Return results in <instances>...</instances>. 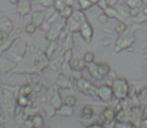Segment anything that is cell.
<instances>
[{"label": "cell", "mask_w": 147, "mask_h": 128, "mask_svg": "<svg viewBox=\"0 0 147 128\" xmlns=\"http://www.w3.org/2000/svg\"><path fill=\"white\" fill-rule=\"evenodd\" d=\"M112 89L117 99H125L129 92V84L125 78H116L113 81Z\"/></svg>", "instance_id": "obj_1"}, {"label": "cell", "mask_w": 147, "mask_h": 128, "mask_svg": "<svg viewBox=\"0 0 147 128\" xmlns=\"http://www.w3.org/2000/svg\"><path fill=\"white\" fill-rule=\"evenodd\" d=\"M86 16L81 10H76L74 11L73 14L69 17V20H67V26L71 32H77V31L80 30L81 25L82 23L86 20Z\"/></svg>", "instance_id": "obj_2"}, {"label": "cell", "mask_w": 147, "mask_h": 128, "mask_svg": "<svg viewBox=\"0 0 147 128\" xmlns=\"http://www.w3.org/2000/svg\"><path fill=\"white\" fill-rule=\"evenodd\" d=\"M133 41H134L133 32L130 30H127V31L125 30L124 32H122V35L118 38V41H117V44H116V52L120 51L121 49L130 46L133 43Z\"/></svg>", "instance_id": "obj_3"}, {"label": "cell", "mask_w": 147, "mask_h": 128, "mask_svg": "<svg viewBox=\"0 0 147 128\" xmlns=\"http://www.w3.org/2000/svg\"><path fill=\"white\" fill-rule=\"evenodd\" d=\"M78 88L82 93L86 94V95H92L96 96V90L97 87L94 83H92L91 81H89L88 79L85 78H80L77 82Z\"/></svg>", "instance_id": "obj_4"}, {"label": "cell", "mask_w": 147, "mask_h": 128, "mask_svg": "<svg viewBox=\"0 0 147 128\" xmlns=\"http://www.w3.org/2000/svg\"><path fill=\"white\" fill-rule=\"evenodd\" d=\"M96 95L98 96L102 101L109 102L113 99L114 93H113V89L110 85H108V84H104V85L100 86V87H97Z\"/></svg>", "instance_id": "obj_5"}, {"label": "cell", "mask_w": 147, "mask_h": 128, "mask_svg": "<svg viewBox=\"0 0 147 128\" xmlns=\"http://www.w3.org/2000/svg\"><path fill=\"white\" fill-rule=\"evenodd\" d=\"M63 25H65V21H61V22L55 23V24L51 27L49 32H47V38L51 41H55V39L59 37L61 29L63 28Z\"/></svg>", "instance_id": "obj_6"}, {"label": "cell", "mask_w": 147, "mask_h": 128, "mask_svg": "<svg viewBox=\"0 0 147 128\" xmlns=\"http://www.w3.org/2000/svg\"><path fill=\"white\" fill-rule=\"evenodd\" d=\"M80 32H81V34H82L83 38H84L87 42H90L93 36V27H92V25H91V23L89 22L87 19L82 23V25H81Z\"/></svg>", "instance_id": "obj_7"}, {"label": "cell", "mask_w": 147, "mask_h": 128, "mask_svg": "<svg viewBox=\"0 0 147 128\" xmlns=\"http://www.w3.org/2000/svg\"><path fill=\"white\" fill-rule=\"evenodd\" d=\"M115 117H116V111H115L114 108L111 107V106L105 108L102 113H101V119H102L103 122H105V123H110V122H112Z\"/></svg>", "instance_id": "obj_8"}, {"label": "cell", "mask_w": 147, "mask_h": 128, "mask_svg": "<svg viewBox=\"0 0 147 128\" xmlns=\"http://www.w3.org/2000/svg\"><path fill=\"white\" fill-rule=\"evenodd\" d=\"M31 10V2L29 0H19L18 5H17V12L21 15V16H24V15L28 14Z\"/></svg>", "instance_id": "obj_9"}, {"label": "cell", "mask_w": 147, "mask_h": 128, "mask_svg": "<svg viewBox=\"0 0 147 128\" xmlns=\"http://www.w3.org/2000/svg\"><path fill=\"white\" fill-rule=\"evenodd\" d=\"M45 18V11H35V12H33L32 17H31L32 22L34 23L36 26L41 25V23L43 22Z\"/></svg>", "instance_id": "obj_10"}, {"label": "cell", "mask_w": 147, "mask_h": 128, "mask_svg": "<svg viewBox=\"0 0 147 128\" xmlns=\"http://www.w3.org/2000/svg\"><path fill=\"white\" fill-rule=\"evenodd\" d=\"M30 121H31V123H32L33 128H42L43 125H45V120H43V117L39 113L33 115Z\"/></svg>", "instance_id": "obj_11"}, {"label": "cell", "mask_w": 147, "mask_h": 128, "mask_svg": "<svg viewBox=\"0 0 147 128\" xmlns=\"http://www.w3.org/2000/svg\"><path fill=\"white\" fill-rule=\"evenodd\" d=\"M71 68H73L74 70H76V71H82V70L86 67V61L82 58L75 59L74 61H71Z\"/></svg>", "instance_id": "obj_12"}, {"label": "cell", "mask_w": 147, "mask_h": 128, "mask_svg": "<svg viewBox=\"0 0 147 128\" xmlns=\"http://www.w3.org/2000/svg\"><path fill=\"white\" fill-rule=\"evenodd\" d=\"M74 112V108L73 106H69L67 104L65 105H61V107H59L57 109V113L59 115H63V116H71Z\"/></svg>", "instance_id": "obj_13"}, {"label": "cell", "mask_w": 147, "mask_h": 128, "mask_svg": "<svg viewBox=\"0 0 147 128\" xmlns=\"http://www.w3.org/2000/svg\"><path fill=\"white\" fill-rule=\"evenodd\" d=\"M97 69L102 78H104L110 71V67L106 63H97Z\"/></svg>", "instance_id": "obj_14"}, {"label": "cell", "mask_w": 147, "mask_h": 128, "mask_svg": "<svg viewBox=\"0 0 147 128\" xmlns=\"http://www.w3.org/2000/svg\"><path fill=\"white\" fill-rule=\"evenodd\" d=\"M57 84H59L61 87L63 88H71V80L69 79V77L63 74H61L59 77V81H57Z\"/></svg>", "instance_id": "obj_15"}, {"label": "cell", "mask_w": 147, "mask_h": 128, "mask_svg": "<svg viewBox=\"0 0 147 128\" xmlns=\"http://www.w3.org/2000/svg\"><path fill=\"white\" fill-rule=\"evenodd\" d=\"M94 114V110H93L91 105H85L82 109V116L83 118H91Z\"/></svg>", "instance_id": "obj_16"}, {"label": "cell", "mask_w": 147, "mask_h": 128, "mask_svg": "<svg viewBox=\"0 0 147 128\" xmlns=\"http://www.w3.org/2000/svg\"><path fill=\"white\" fill-rule=\"evenodd\" d=\"M105 13H106V15L109 17H116V18L120 19V20L122 19V17L120 16V13L115 8H112V7H108V8L105 10Z\"/></svg>", "instance_id": "obj_17"}, {"label": "cell", "mask_w": 147, "mask_h": 128, "mask_svg": "<svg viewBox=\"0 0 147 128\" xmlns=\"http://www.w3.org/2000/svg\"><path fill=\"white\" fill-rule=\"evenodd\" d=\"M127 5L130 7V9L140 8L143 5L142 0H127Z\"/></svg>", "instance_id": "obj_18"}, {"label": "cell", "mask_w": 147, "mask_h": 128, "mask_svg": "<svg viewBox=\"0 0 147 128\" xmlns=\"http://www.w3.org/2000/svg\"><path fill=\"white\" fill-rule=\"evenodd\" d=\"M73 12H74L73 7L65 5V8H63V10L61 11V16H63V18H69V17L71 16V14H73Z\"/></svg>", "instance_id": "obj_19"}, {"label": "cell", "mask_w": 147, "mask_h": 128, "mask_svg": "<svg viewBox=\"0 0 147 128\" xmlns=\"http://www.w3.org/2000/svg\"><path fill=\"white\" fill-rule=\"evenodd\" d=\"M17 102H18V105L21 106V107H25L29 104V99L26 95H20L17 99Z\"/></svg>", "instance_id": "obj_20"}, {"label": "cell", "mask_w": 147, "mask_h": 128, "mask_svg": "<svg viewBox=\"0 0 147 128\" xmlns=\"http://www.w3.org/2000/svg\"><path fill=\"white\" fill-rule=\"evenodd\" d=\"M76 101H77V99L75 95H67L65 99V103L69 106H74L76 104Z\"/></svg>", "instance_id": "obj_21"}, {"label": "cell", "mask_w": 147, "mask_h": 128, "mask_svg": "<svg viewBox=\"0 0 147 128\" xmlns=\"http://www.w3.org/2000/svg\"><path fill=\"white\" fill-rule=\"evenodd\" d=\"M51 103H53L57 108H59L61 106V97H59V93L55 94V96H53V99H51Z\"/></svg>", "instance_id": "obj_22"}, {"label": "cell", "mask_w": 147, "mask_h": 128, "mask_svg": "<svg viewBox=\"0 0 147 128\" xmlns=\"http://www.w3.org/2000/svg\"><path fill=\"white\" fill-rule=\"evenodd\" d=\"M94 58H95L94 53H93L92 51H88V52L85 53V55H84V60L86 61L87 63L93 62V61H94Z\"/></svg>", "instance_id": "obj_23"}, {"label": "cell", "mask_w": 147, "mask_h": 128, "mask_svg": "<svg viewBox=\"0 0 147 128\" xmlns=\"http://www.w3.org/2000/svg\"><path fill=\"white\" fill-rule=\"evenodd\" d=\"M53 4H55V9H57V11H59V12L65 7V4L63 0H55V3H53Z\"/></svg>", "instance_id": "obj_24"}, {"label": "cell", "mask_w": 147, "mask_h": 128, "mask_svg": "<svg viewBox=\"0 0 147 128\" xmlns=\"http://www.w3.org/2000/svg\"><path fill=\"white\" fill-rule=\"evenodd\" d=\"M73 39H71V34H69L67 37V39H65V50H67V49H71V47H73Z\"/></svg>", "instance_id": "obj_25"}, {"label": "cell", "mask_w": 147, "mask_h": 128, "mask_svg": "<svg viewBox=\"0 0 147 128\" xmlns=\"http://www.w3.org/2000/svg\"><path fill=\"white\" fill-rule=\"evenodd\" d=\"M55 47H57V43H55V41H53L51 42V44L49 46V49L47 50V56L49 57H51V55H53V53L55 51Z\"/></svg>", "instance_id": "obj_26"}, {"label": "cell", "mask_w": 147, "mask_h": 128, "mask_svg": "<svg viewBox=\"0 0 147 128\" xmlns=\"http://www.w3.org/2000/svg\"><path fill=\"white\" fill-rule=\"evenodd\" d=\"M31 91H32V88H31L29 85H25V86H23V87L21 88L20 95H26V96H28L29 94L31 93Z\"/></svg>", "instance_id": "obj_27"}, {"label": "cell", "mask_w": 147, "mask_h": 128, "mask_svg": "<svg viewBox=\"0 0 147 128\" xmlns=\"http://www.w3.org/2000/svg\"><path fill=\"white\" fill-rule=\"evenodd\" d=\"M126 29H127L126 24H125V23H123V22H119L118 24L116 25V27H115V30H116V32H118V33L124 32Z\"/></svg>", "instance_id": "obj_28"}, {"label": "cell", "mask_w": 147, "mask_h": 128, "mask_svg": "<svg viewBox=\"0 0 147 128\" xmlns=\"http://www.w3.org/2000/svg\"><path fill=\"white\" fill-rule=\"evenodd\" d=\"M79 3H80L82 9L90 8V6L92 5V3L90 2V0H79Z\"/></svg>", "instance_id": "obj_29"}, {"label": "cell", "mask_w": 147, "mask_h": 128, "mask_svg": "<svg viewBox=\"0 0 147 128\" xmlns=\"http://www.w3.org/2000/svg\"><path fill=\"white\" fill-rule=\"evenodd\" d=\"M35 29H36V25L33 22L28 23V24L26 25V27H25V30H26L27 33H33L35 31Z\"/></svg>", "instance_id": "obj_30"}, {"label": "cell", "mask_w": 147, "mask_h": 128, "mask_svg": "<svg viewBox=\"0 0 147 128\" xmlns=\"http://www.w3.org/2000/svg\"><path fill=\"white\" fill-rule=\"evenodd\" d=\"M97 4L100 6V8H102L103 10H106L107 8H108V1L107 0H99V2L97 3Z\"/></svg>", "instance_id": "obj_31"}, {"label": "cell", "mask_w": 147, "mask_h": 128, "mask_svg": "<svg viewBox=\"0 0 147 128\" xmlns=\"http://www.w3.org/2000/svg\"><path fill=\"white\" fill-rule=\"evenodd\" d=\"M71 55H73V51H71V49H67V50H65V62H69V60L71 59Z\"/></svg>", "instance_id": "obj_32"}, {"label": "cell", "mask_w": 147, "mask_h": 128, "mask_svg": "<svg viewBox=\"0 0 147 128\" xmlns=\"http://www.w3.org/2000/svg\"><path fill=\"white\" fill-rule=\"evenodd\" d=\"M40 2H41V4H42L43 6L49 7V6H51L53 3H55V0H41Z\"/></svg>", "instance_id": "obj_33"}, {"label": "cell", "mask_w": 147, "mask_h": 128, "mask_svg": "<svg viewBox=\"0 0 147 128\" xmlns=\"http://www.w3.org/2000/svg\"><path fill=\"white\" fill-rule=\"evenodd\" d=\"M98 20H99V22H101V23H106L107 22V15H106V13H102L101 15H99Z\"/></svg>", "instance_id": "obj_34"}, {"label": "cell", "mask_w": 147, "mask_h": 128, "mask_svg": "<svg viewBox=\"0 0 147 128\" xmlns=\"http://www.w3.org/2000/svg\"><path fill=\"white\" fill-rule=\"evenodd\" d=\"M88 128H105V127L100 123H93V124H91Z\"/></svg>", "instance_id": "obj_35"}, {"label": "cell", "mask_w": 147, "mask_h": 128, "mask_svg": "<svg viewBox=\"0 0 147 128\" xmlns=\"http://www.w3.org/2000/svg\"><path fill=\"white\" fill-rule=\"evenodd\" d=\"M63 2H65V5H67V6H71V5L74 4V0H63Z\"/></svg>", "instance_id": "obj_36"}, {"label": "cell", "mask_w": 147, "mask_h": 128, "mask_svg": "<svg viewBox=\"0 0 147 128\" xmlns=\"http://www.w3.org/2000/svg\"><path fill=\"white\" fill-rule=\"evenodd\" d=\"M109 43H110V41H109V39H104V42H103V45L104 46H107V45H109Z\"/></svg>", "instance_id": "obj_37"}, {"label": "cell", "mask_w": 147, "mask_h": 128, "mask_svg": "<svg viewBox=\"0 0 147 128\" xmlns=\"http://www.w3.org/2000/svg\"><path fill=\"white\" fill-rule=\"evenodd\" d=\"M142 13H143V14H145V15H147V6H143Z\"/></svg>", "instance_id": "obj_38"}, {"label": "cell", "mask_w": 147, "mask_h": 128, "mask_svg": "<svg viewBox=\"0 0 147 128\" xmlns=\"http://www.w3.org/2000/svg\"><path fill=\"white\" fill-rule=\"evenodd\" d=\"M107 1H108L109 4H114V3L117 2V0H107Z\"/></svg>", "instance_id": "obj_39"}, {"label": "cell", "mask_w": 147, "mask_h": 128, "mask_svg": "<svg viewBox=\"0 0 147 128\" xmlns=\"http://www.w3.org/2000/svg\"><path fill=\"white\" fill-rule=\"evenodd\" d=\"M90 2L92 3V4H96V3L99 2V0H90Z\"/></svg>", "instance_id": "obj_40"}, {"label": "cell", "mask_w": 147, "mask_h": 128, "mask_svg": "<svg viewBox=\"0 0 147 128\" xmlns=\"http://www.w3.org/2000/svg\"><path fill=\"white\" fill-rule=\"evenodd\" d=\"M10 1H11L12 3H18L19 0H10Z\"/></svg>", "instance_id": "obj_41"}]
</instances>
